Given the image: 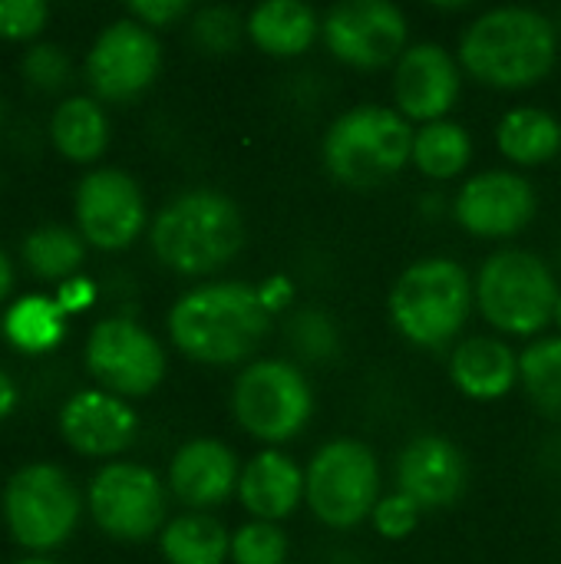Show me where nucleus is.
<instances>
[{
    "mask_svg": "<svg viewBox=\"0 0 561 564\" xmlns=\"http://www.w3.org/2000/svg\"><path fill=\"white\" fill-rule=\"evenodd\" d=\"M271 317L258 284L208 281L172 304L169 337L195 364L235 367L261 350L271 334Z\"/></svg>",
    "mask_w": 561,
    "mask_h": 564,
    "instance_id": "obj_1",
    "label": "nucleus"
},
{
    "mask_svg": "<svg viewBox=\"0 0 561 564\" xmlns=\"http://www.w3.org/2000/svg\"><path fill=\"white\" fill-rule=\"evenodd\" d=\"M456 59L489 89L516 93L539 86L559 59V23L519 3L483 10L463 30Z\"/></svg>",
    "mask_w": 561,
    "mask_h": 564,
    "instance_id": "obj_2",
    "label": "nucleus"
},
{
    "mask_svg": "<svg viewBox=\"0 0 561 564\" xmlns=\"http://www.w3.org/2000/svg\"><path fill=\"white\" fill-rule=\"evenodd\" d=\"M149 241L169 271L205 278L228 268L241 254L245 215L228 195L215 188H192L162 205L152 218Z\"/></svg>",
    "mask_w": 561,
    "mask_h": 564,
    "instance_id": "obj_3",
    "label": "nucleus"
},
{
    "mask_svg": "<svg viewBox=\"0 0 561 564\" xmlns=\"http://www.w3.org/2000/svg\"><path fill=\"white\" fill-rule=\"evenodd\" d=\"M476 307L470 271L446 254H430L400 271L390 288L387 311L403 340L423 350L450 347Z\"/></svg>",
    "mask_w": 561,
    "mask_h": 564,
    "instance_id": "obj_4",
    "label": "nucleus"
},
{
    "mask_svg": "<svg viewBox=\"0 0 561 564\" xmlns=\"http://www.w3.org/2000/svg\"><path fill=\"white\" fill-rule=\"evenodd\" d=\"M413 135L417 129L393 106L360 102L327 126L321 159L334 182L364 192L390 182L410 165Z\"/></svg>",
    "mask_w": 561,
    "mask_h": 564,
    "instance_id": "obj_5",
    "label": "nucleus"
},
{
    "mask_svg": "<svg viewBox=\"0 0 561 564\" xmlns=\"http://www.w3.org/2000/svg\"><path fill=\"white\" fill-rule=\"evenodd\" d=\"M476 307L489 327L506 337H536L555 321L559 281L546 258L526 248L493 251L476 278Z\"/></svg>",
    "mask_w": 561,
    "mask_h": 564,
    "instance_id": "obj_6",
    "label": "nucleus"
},
{
    "mask_svg": "<svg viewBox=\"0 0 561 564\" xmlns=\"http://www.w3.org/2000/svg\"><path fill=\"white\" fill-rule=\"evenodd\" d=\"M380 502V463L364 440L337 436L324 443L304 469V506L334 529L350 532L374 516Z\"/></svg>",
    "mask_w": 561,
    "mask_h": 564,
    "instance_id": "obj_7",
    "label": "nucleus"
},
{
    "mask_svg": "<svg viewBox=\"0 0 561 564\" xmlns=\"http://www.w3.org/2000/svg\"><path fill=\"white\" fill-rule=\"evenodd\" d=\"M231 413L251 440L278 446L301 436L311 423L314 390L291 360H251L231 383Z\"/></svg>",
    "mask_w": 561,
    "mask_h": 564,
    "instance_id": "obj_8",
    "label": "nucleus"
},
{
    "mask_svg": "<svg viewBox=\"0 0 561 564\" xmlns=\"http://www.w3.org/2000/svg\"><path fill=\"white\" fill-rule=\"evenodd\" d=\"M3 519L10 535L33 552L56 549L79 519V496L60 466H23L3 492Z\"/></svg>",
    "mask_w": 561,
    "mask_h": 564,
    "instance_id": "obj_9",
    "label": "nucleus"
},
{
    "mask_svg": "<svg viewBox=\"0 0 561 564\" xmlns=\"http://www.w3.org/2000/svg\"><path fill=\"white\" fill-rule=\"evenodd\" d=\"M327 53L354 69H384L410 46L407 13L390 0H344L321 17Z\"/></svg>",
    "mask_w": 561,
    "mask_h": 564,
    "instance_id": "obj_10",
    "label": "nucleus"
},
{
    "mask_svg": "<svg viewBox=\"0 0 561 564\" xmlns=\"http://www.w3.org/2000/svg\"><path fill=\"white\" fill-rule=\"evenodd\" d=\"M86 370L112 397H145L165 377V350L136 321L106 317L86 340Z\"/></svg>",
    "mask_w": 561,
    "mask_h": 564,
    "instance_id": "obj_11",
    "label": "nucleus"
},
{
    "mask_svg": "<svg viewBox=\"0 0 561 564\" xmlns=\"http://www.w3.org/2000/svg\"><path fill=\"white\" fill-rule=\"evenodd\" d=\"M96 525L122 542H142L165 529V489L159 476L139 463H109L89 486Z\"/></svg>",
    "mask_w": 561,
    "mask_h": 564,
    "instance_id": "obj_12",
    "label": "nucleus"
},
{
    "mask_svg": "<svg viewBox=\"0 0 561 564\" xmlns=\"http://www.w3.org/2000/svg\"><path fill=\"white\" fill-rule=\"evenodd\" d=\"M539 198L532 182L522 172L513 169H486L470 175L456 198H453V218L456 225L486 241H503L519 231H526L536 218Z\"/></svg>",
    "mask_w": 561,
    "mask_h": 564,
    "instance_id": "obj_13",
    "label": "nucleus"
},
{
    "mask_svg": "<svg viewBox=\"0 0 561 564\" xmlns=\"http://www.w3.org/2000/svg\"><path fill=\"white\" fill-rule=\"evenodd\" d=\"M159 66H162V46L155 33L136 23L132 17H126L109 23L96 36L86 56V79L99 99L126 102L142 96L155 83Z\"/></svg>",
    "mask_w": 561,
    "mask_h": 564,
    "instance_id": "obj_14",
    "label": "nucleus"
},
{
    "mask_svg": "<svg viewBox=\"0 0 561 564\" xmlns=\"http://www.w3.org/2000/svg\"><path fill=\"white\" fill-rule=\"evenodd\" d=\"M76 221L89 245L122 251L145 228L142 188L119 169H96L76 188Z\"/></svg>",
    "mask_w": 561,
    "mask_h": 564,
    "instance_id": "obj_15",
    "label": "nucleus"
},
{
    "mask_svg": "<svg viewBox=\"0 0 561 564\" xmlns=\"http://www.w3.org/2000/svg\"><path fill=\"white\" fill-rule=\"evenodd\" d=\"M463 89V66L443 43H410L393 66V109L410 122H440Z\"/></svg>",
    "mask_w": 561,
    "mask_h": 564,
    "instance_id": "obj_16",
    "label": "nucleus"
},
{
    "mask_svg": "<svg viewBox=\"0 0 561 564\" xmlns=\"http://www.w3.org/2000/svg\"><path fill=\"white\" fill-rule=\"evenodd\" d=\"M397 489L410 496L423 512L453 509L466 492V456L463 449L436 433L413 436L397 456Z\"/></svg>",
    "mask_w": 561,
    "mask_h": 564,
    "instance_id": "obj_17",
    "label": "nucleus"
},
{
    "mask_svg": "<svg viewBox=\"0 0 561 564\" xmlns=\"http://www.w3.org/2000/svg\"><path fill=\"white\" fill-rule=\"evenodd\" d=\"M241 466L228 443L222 440H188L175 449L169 463V489L192 512H208L238 496Z\"/></svg>",
    "mask_w": 561,
    "mask_h": 564,
    "instance_id": "obj_18",
    "label": "nucleus"
},
{
    "mask_svg": "<svg viewBox=\"0 0 561 564\" xmlns=\"http://www.w3.org/2000/svg\"><path fill=\"white\" fill-rule=\"evenodd\" d=\"M63 440L83 456H116L136 440V413L126 400L106 390H83L60 413Z\"/></svg>",
    "mask_w": 561,
    "mask_h": 564,
    "instance_id": "obj_19",
    "label": "nucleus"
},
{
    "mask_svg": "<svg viewBox=\"0 0 561 564\" xmlns=\"http://www.w3.org/2000/svg\"><path fill=\"white\" fill-rule=\"evenodd\" d=\"M238 502L255 522H281L304 502V469L281 449H261L245 463L238 479Z\"/></svg>",
    "mask_w": 561,
    "mask_h": 564,
    "instance_id": "obj_20",
    "label": "nucleus"
},
{
    "mask_svg": "<svg viewBox=\"0 0 561 564\" xmlns=\"http://www.w3.org/2000/svg\"><path fill=\"white\" fill-rule=\"evenodd\" d=\"M450 380L463 397L496 403L519 383V354L499 337H466L450 354Z\"/></svg>",
    "mask_w": 561,
    "mask_h": 564,
    "instance_id": "obj_21",
    "label": "nucleus"
},
{
    "mask_svg": "<svg viewBox=\"0 0 561 564\" xmlns=\"http://www.w3.org/2000/svg\"><path fill=\"white\" fill-rule=\"evenodd\" d=\"M245 23L248 40L274 59H294L321 36L317 10L301 0H265L245 17Z\"/></svg>",
    "mask_w": 561,
    "mask_h": 564,
    "instance_id": "obj_22",
    "label": "nucleus"
},
{
    "mask_svg": "<svg viewBox=\"0 0 561 564\" xmlns=\"http://www.w3.org/2000/svg\"><path fill=\"white\" fill-rule=\"evenodd\" d=\"M496 145L519 169L549 165L561 152V119L542 106H516L499 119Z\"/></svg>",
    "mask_w": 561,
    "mask_h": 564,
    "instance_id": "obj_23",
    "label": "nucleus"
},
{
    "mask_svg": "<svg viewBox=\"0 0 561 564\" xmlns=\"http://www.w3.org/2000/svg\"><path fill=\"white\" fill-rule=\"evenodd\" d=\"M162 555L169 564L231 562V535L208 512H185L162 529Z\"/></svg>",
    "mask_w": 561,
    "mask_h": 564,
    "instance_id": "obj_24",
    "label": "nucleus"
},
{
    "mask_svg": "<svg viewBox=\"0 0 561 564\" xmlns=\"http://www.w3.org/2000/svg\"><path fill=\"white\" fill-rule=\"evenodd\" d=\"M470 162H473V135L463 122L440 119V122H427L417 129L410 165L420 175L433 182H450L463 175Z\"/></svg>",
    "mask_w": 561,
    "mask_h": 564,
    "instance_id": "obj_25",
    "label": "nucleus"
},
{
    "mask_svg": "<svg viewBox=\"0 0 561 564\" xmlns=\"http://www.w3.org/2000/svg\"><path fill=\"white\" fill-rule=\"evenodd\" d=\"M53 142L63 159L69 162H93L106 152L109 145V122L106 112L96 106L89 96H73L63 106H56L53 122H50Z\"/></svg>",
    "mask_w": 561,
    "mask_h": 564,
    "instance_id": "obj_26",
    "label": "nucleus"
},
{
    "mask_svg": "<svg viewBox=\"0 0 561 564\" xmlns=\"http://www.w3.org/2000/svg\"><path fill=\"white\" fill-rule=\"evenodd\" d=\"M7 340L23 354H46L66 334V314L50 297H23L3 317Z\"/></svg>",
    "mask_w": 561,
    "mask_h": 564,
    "instance_id": "obj_27",
    "label": "nucleus"
},
{
    "mask_svg": "<svg viewBox=\"0 0 561 564\" xmlns=\"http://www.w3.org/2000/svg\"><path fill=\"white\" fill-rule=\"evenodd\" d=\"M519 383L539 413L561 416V337H539L519 354Z\"/></svg>",
    "mask_w": 561,
    "mask_h": 564,
    "instance_id": "obj_28",
    "label": "nucleus"
},
{
    "mask_svg": "<svg viewBox=\"0 0 561 564\" xmlns=\"http://www.w3.org/2000/svg\"><path fill=\"white\" fill-rule=\"evenodd\" d=\"M23 261L30 264L36 278L63 281V278H73V271L83 264V241L63 225H43L26 235Z\"/></svg>",
    "mask_w": 561,
    "mask_h": 564,
    "instance_id": "obj_29",
    "label": "nucleus"
},
{
    "mask_svg": "<svg viewBox=\"0 0 561 564\" xmlns=\"http://www.w3.org/2000/svg\"><path fill=\"white\" fill-rule=\"evenodd\" d=\"M284 337H288V347L308 364H327L341 354V330L331 321V314L321 307L294 311L288 317Z\"/></svg>",
    "mask_w": 561,
    "mask_h": 564,
    "instance_id": "obj_30",
    "label": "nucleus"
},
{
    "mask_svg": "<svg viewBox=\"0 0 561 564\" xmlns=\"http://www.w3.org/2000/svg\"><path fill=\"white\" fill-rule=\"evenodd\" d=\"M192 43L208 53V56H225L235 53L241 36L248 33V23L241 20V13L235 7L215 3V7H202L192 17Z\"/></svg>",
    "mask_w": 561,
    "mask_h": 564,
    "instance_id": "obj_31",
    "label": "nucleus"
},
{
    "mask_svg": "<svg viewBox=\"0 0 561 564\" xmlns=\"http://www.w3.org/2000/svg\"><path fill=\"white\" fill-rule=\"evenodd\" d=\"M288 535L274 522H245L231 535V562L235 564H288Z\"/></svg>",
    "mask_w": 561,
    "mask_h": 564,
    "instance_id": "obj_32",
    "label": "nucleus"
},
{
    "mask_svg": "<svg viewBox=\"0 0 561 564\" xmlns=\"http://www.w3.org/2000/svg\"><path fill=\"white\" fill-rule=\"evenodd\" d=\"M420 516H423V509H420L410 496H403V492L397 489V492H390V496H380V502H377L370 522H374V532H377L380 539L400 542V539H410V535H413V529L420 525Z\"/></svg>",
    "mask_w": 561,
    "mask_h": 564,
    "instance_id": "obj_33",
    "label": "nucleus"
},
{
    "mask_svg": "<svg viewBox=\"0 0 561 564\" xmlns=\"http://www.w3.org/2000/svg\"><path fill=\"white\" fill-rule=\"evenodd\" d=\"M50 10L40 0H0V36L30 40L43 30Z\"/></svg>",
    "mask_w": 561,
    "mask_h": 564,
    "instance_id": "obj_34",
    "label": "nucleus"
},
{
    "mask_svg": "<svg viewBox=\"0 0 561 564\" xmlns=\"http://www.w3.org/2000/svg\"><path fill=\"white\" fill-rule=\"evenodd\" d=\"M23 76L36 86V89H60L69 76V59L60 46L43 43L33 46L23 59Z\"/></svg>",
    "mask_w": 561,
    "mask_h": 564,
    "instance_id": "obj_35",
    "label": "nucleus"
},
{
    "mask_svg": "<svg viewBox=\"0 0 561 564\" xmlns=\"http://www.w3.org/2000/svg\"><path fill=\"white\" fill-rule=\"evenodd\" d=\"M188 13H192V7L185 0H136V3H129V17L149 30L172 26Z\"/></svg>",
    "mask_w": 561,
    "mask_h": 564,
    "instance_id": "obj_36",
    "label": "nucleus"
},
{
    "mask_svg": "<svg viewBox=\"0 0 561 564\" xmlns=\"http://www.w3.org/2000/svg\"><path fill=\"white\" fill-rule=\"evenodd\" d=\"M258 294H261V301H265V307H268L271 314H281V311H288L291 301H294V284H291L284 274H271L265 284H258Z\"/></svg>",
    "mask_w": 561,
    "mask_h": 564,
    "instance_id": "obj_37",
    "label": "nucleus"
},
{
    "mask_svg": "<svg viewBox=\"0 0 561 564\" xmlns=\"http://www.w3.org/2000/svg\"><path fill=\"white\" fill-rule=\"evenodd\" d=\"M93 297H96V288H93L86 278H69V281L60 288L56 304L63 307V314H76V311L89 307V304H93Z\"/></svg>",
    "mask_w": 561,
    "mask_h": 564,
    "instance_id": "obj_38",
    "label": "nucleus"
},
{
    "mask_svg": "<svg viewBox=\"0 0 561 564\" xmlns=\"http://www.w3.org/2000/svg\"><path fill=\"white\" fill-rule=\"evenodd\" d=\"M17 406V387L10 383L7 373H0V420L10 416V410Z\"/></svg>",
    "mask_w": 561,
    "mask_h": 564,
    "instance_id": "obj_39",
    "label": "nucleus"
},
{
    "mask_svg": "<svg viewBox=\"0 0 561 564\" xmlns=\"http://www.w3.org/2000/svg\"><path fill=\"white\" fill-rule=\"evenodd\" d=\"M10 284H13V268H10V261H7V254L0 251V301L10 294Z\"/></svg>",
    "mask_w": 561,
    "mask_h": 564,
    "instance_id": "obj_40",
    "label": "nucleus"
},
{
    "mask_svg": "<svg viewBox=\"0 0 561 564\" xmlns=\"http://www.w3.org/2000/svg\"><path fill=\"white\" fill-rule=\"evenodd\" d=\"M555 327H559V337H561V297H559V307H555V321H552Z\"/></svg>",
    "mask_w": 561,
    "mask_h": 564,
    "instance_id": "obj_41",
    "label": "nucleus"
},
{
    "mask_svg": "<svg viewBox=\"0 0 561 564\" xmlns=\"http://www.w3.org/2000/svg\"><path fill=\"white\" fill-rule=\"evenodd\" d=\"M20 564H53V562H43V558H30V562H20Z\"/></svg>",
    "mask_w": 561,
    "mask_h": 564,
    "instance_id": "obj_42",
    "label": "nucleus"
},
{
    "mask_svg": "<svg viewBox=\"0 0 561 564\" xmlns=\"http://www.w3.org/2000/svg\"><path fill=\"white\" fill-rule=\"evenodd\" d=\"M559 30H561V10H559Z\"/></svg>",
    "mask_w": 561,
    "mask_h": 564,
    "instance_id": "obj_43",
    "label": "nucleus"
}]
</instances>
